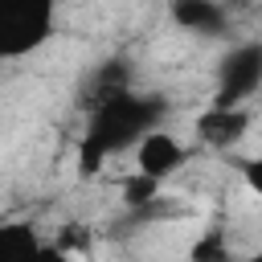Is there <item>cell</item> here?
Returning <instances> with one entry per match:
<instances>
[{
  "mask_svg": "<svg viewBox=\"0 0 262 262\" xmlns=\"http://www.w3.org/2000/svg\"><path fill=\"white\" fill-rule=\"evenodd\" d=\"M164 119H168V102L160 94H135L131 86L90 102V119L78 139V176L86 180L98 176L111 156L135 151V143L151 127H164Z\"/></svg>",
  "mask_w": 262,
  "mask_h": 262,
  "instance_id": "6da1fadb",
  "label": "cell"
},
{
  "mask_svg": "<svg viewBox=\"0 0 262 262\" xmlns=\"http://www.w3.org/2000/svg\"><path fill=\"white\" fill-rule=\"evenodd\" d=\"M57 0H0V57L16 61L53 41Z\"/></svg>",
  "mask_w": 262,
  "mask_h": 262,
  "instance_id": "7a4b0ae2",
  "label": "cell"
},
{
  "mask_svg": "<svg viewBox=\"0 0 262 262\" xmlns=\"http://www.w3.org/2000/svg\"><path fill=\"white\" fill-rule=\"evenodd\" d=\"M262 90V41H242L217 61V106H246Z\"/></svg>",
  "mask_w": 262,
  "mask_h": 262,
  "instance_id": "3957f363",
  "label": "cell"
},
{
  "mask_svg": "<svg viewBox=\"0 0 262 262\" xmlns=\"http://www.w3.org/2000/svg\"><path fill=\"white\" fill-rule=\"evenodd\" d=\"M184 164H188L184 143H180L172 131H164V127H151V131L135 143V168H139V172H147V176H156L160 184H164V180H172Z\"/></svg>",
  "mask_w": 262,
  "mask_h": 262,
  "instance_id": "277c9868",
  "label": "cell"
},
{
  "mask_svg": "<svg viewBox=\"0 0 262 262\" xmlns=\"http://www.w3.org/2000/svg\"><path fill=\"white\" fill-rule=\"evenodd\" d=\"M250 131V111L246 106H217L209 102L201 115H196V139L213 151H229L246 139Z\"/></svg>",
  "mask_w": 262,
  "mask_h": 262,
  "instance_id": "5b68a950",
  "label": "cell"
},
{
  "mask_svg": "<svg viewBox=\"0 0 262 262\" xmlns=\"http://www.w3.org/2000/svg\"><path fill=\"white\" fill-rule=\"evenodd\" d=\"M172 20L196 37H221L229 29V4L221 0H172Z\"/></svg>",
  "mask_w": 262,
  "mask_h": 262,
  "instance_id": "8992f818",
  "label": "cell"
},
{
  "mask_svg": "<svg viewBox=\"0 0 262 262\" xmlns=\"http://www.w3.org/2000/svg\"><path fill=\"white\" fill-rule=\"evenodd\" d=\"M156 192H160V180H156V176H147V172H139V168L123 180V201H127L131 209L151 205V201H156Z\"/></svg>",
  "mask_w": 262,
  "mask_h": 262,
  "instance_id": "52a82bcc",
  "label": "cell"
},
{
  "mask_svg": "<svg viewBox=\"0 0 262 262\" xmlns=\"http://www.w3.org/2000/svg\"><path fill=\"white\" fill-rule=\"evenodd\" d=\"M0 242L12 246V250H20V254H41V237L33 233L29 221H4L0 225Z\"/></svg>",
  "mask_w": 262,
  "mask_h": 262,
  "instance_id": "ba28073f",
  "label": "cell"
},
{
  "mask_svg": "<svg viewBox=\"0 0 262 262\" xmlns=\"http://www.w3.org/2000/svg\"><path fill=\"white\" fill-rule=\"evenodd\" d=\"M237 168H242V180H246V188H250V192L262 201V156H246Z\"/></svg>",
  "mask_w": 262,
  "mask_h": 262,
  "instance_id": "9c48e42d",
  "label": "cell"
},
{
  "mask_svg": "<svg viewBox=\"0 0 262 262\" xmlns=\"http://www.w3.org/2000/svg\"><path fill=\"white\" fill-rule=\"evenodd\" d=\"M225 254H229V250H225V242H221V233H217V229H213L205 242H196V246H192V258H225Z\"/></svg>",
  "mask_w": 262,
  "mask_h": 262,
  "instance_id": "30bf717a",
  "label": "cell"
}]
</instances>
